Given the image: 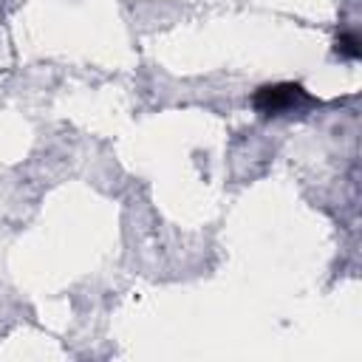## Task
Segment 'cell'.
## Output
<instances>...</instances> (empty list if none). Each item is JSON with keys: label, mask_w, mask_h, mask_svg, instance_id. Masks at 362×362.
<instances>
[{"label": "cell", "mask_w": 362, "mask_h": 362, "mask_svg": "<svg viewBox=\"0 0 362 362\" xmlns=\"http://www.w3.org/2000/svg\"><path fill=\"white\" fill-rule=\"evenodd\" d=\"M300 99H305L303 88L300 85H291V82H283V85H266V88H260L252 102L263 113H280V110H288L291 105H297Z\"/></svg>", "instance_id": "cell-1"}, {"label": "cell", "mask_w": 362, "mask_h": 362, "mask_svg": "<svg viewBox=\"0 0 362 362\" xmlns=\"http://www.w3.org/2000/svg\"><path fill=\"white\" fill-rule=\"evenodd\" d=\"M339 51H342L345 57H359V42H356V37H354V34H342V37H339Z\"/></svg>", "instance_id": "cell-2"}]
</instances>
